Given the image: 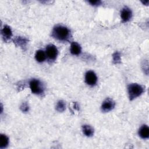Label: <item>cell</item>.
Returning <instances> with one entry per match:
<instances>
[{
	"mask_svg": "<svg viewBox=\"0 0 149 149\" xmlns=\"http://www.w3.org/2000/svg\"><path fill=\"white\" fill-rule=\"evenodd\" d=\"M113 60L115 61H116V62H118V61L120 60V56L118 53H115L113 55Z\"/></svg>",
	"mask_w": 149,
	"mask_h": 149,
	"instance_id": "obj_18",
	"label": "cell"
},
{
	"mask_svg": "<svg viewBox=\"0 0 149 149\" xmlns=\"http://www.w3.org/2000/svg\"><path fill=\"white\" fill-rule=\"evenodd\" d=\"M46 55L50 60H55L58 55V49L52 44H49L46 47Z\"/></svg>",
	"mask_w": 149,
	"mask_h": 149,
	"instance_id": "obj_4",
	"label": "cell"
},
{
	"mask_svg": "<svg viewBox=\"0 0 149 149\" xmlns=\"http://www.w3.org/2000/svg\"><path fill=\"white\" fill-rule=\"evenodd\" d=\"M83 133L87 136H91L94 133V130L92 127L88 125H84L83 126Z\"/></svg>",
	"mask_w": 149,
	"mask_h": 149,
	"instance_id": "obj_12",
	"label": "cell"
},
{
	"mask_svg": "<svg viewBox=\"0 0 149 149\" xmlns=\"http://www.w3.org/2000/svg\"><path fill=\"white\" fill-rule=\"evenodd\" d=\"M132 15V11L129 8L125 7L122 9L121 11V18L123 22L129 21L131 19Z\"/></svg>",
	"mask_w": 149,
	"mask_h": 149,
	"instance_id": "obj_7",
	"label": "cell"
},
{
	"mask_svg": "<svg viewBox=\"0 0 149 149\" xmlns=\"http://www.w3.org/2000/svg\"><path fill=\"white\" fill-rule=\"evenodd\" d=\"M115 102L111 98H107L102 103L101 109L104 112H108L111 111L115 107Z\"/></svg>",
	"mask_w": 149,
	"mask_h": 149,
	"instance_id": "obj_6",
	"label": "cell"
},
{
	"mask_svg": "<svg viewBox=\"0 0 149 149\" xmlns=\"http://www.w3.org/2000/svg\"><path fill=\"white\" fill-rule=\"evenodd\" d=\"M9 143V139L8 137L4 134H1L0 137V147L1 148L6 147Z\"/></svg>",
	"mask_w": 149,
	"mask_h": 149,
	"instance_id": "obj_13",
	"label": "cell"
},
{
	"mask_svg": "<svg viewBox=\"0 0 149 149\" xmlns=\"http://www.w3.org/2000/svg\"><path fill=\"white\" fill-rule=\"evenodd\" d=\"M2 37H3V38H5V40H9L12 35L10 28L8 26H5L3 29L2 30Z\"/></svg>",
	"mask_w": 149,
	"mask_h": 149,
	"instance_id": "obj_9",
	"label": "cell"
},
{
	"mask_svg": "<svg viewBox=\"0 0 149 149\" xmlns=\"http://www.w3.org/2000/svg\"><path fill=\"white\" fill-rule=\"evenodd\" d=\"M30 87L33 93L41 94L44 92V87L41 83L36 79H33L30 82Z\"/></svg>",
	"mask_w": 149,
	"mask_h": 149,
	"instance_id": "obj_3",
	"label": "cell"
},
{
	"mask_svg": "<svg viewBox=\"0 0 149 149\" xmlns=\"http://www.w3.org/2000/svg\"><path fill=\"white\" fill-rule=\"evenodd\" d=\"M15 42H16V44H17L19 46L24 47L27 43V40L24 38L18 37L15 39Z\"/></svg>",
	"mask_w": 149,
	"mask_h": 149,
	"instance_id": "obj_14",
	"label": "cell"
},
{
	"mask_svg": "<svg viewBox=\"0 0 149 149\" xmlns=\"http://www.w3.org/2000/svg\"><path fill=\"white\" fill-rule=\"evenodd\" d=\"M21 109L23 111H24V112H26L28 111L29 109V107L27 106V105L26 104H23L21 106Z\"/></svg>",
	"mask_w": 149,
	"mask_h": 149,
	"instance_id": "obj_17",
	"label": "cell"
},
{
	"mask_svg": "<svg viewBox=\"0 0 149 149\" xmlns=\"http://www.w3.org/2000/svg\"><path fill=\"white\" fill-rule=\"evenodd\" d=\"M70 52L73 55H76L80 54L81 47L80 45L76 42H72L70 47Z\"/></svg>",
	"mask_w": 149,
	"mask_h": 149,
	"instance_id": "obj_10",
	"label": "cell"
},
{
	"mask_svg": "<svg viewBox=\"0 0 149 149\" xmlns=\"http://www.w3.org/2000/svg\"><path fill=\"white\" fill-rule=\"evenodd\" d=\"M85 80L86 83L90 86L95 85L97 81V77L95 73L93 71H88L86 73Z\"/></svg>",
	"mask_w": 149,
	"mask_h": 149,
	"instance_id": "obj_5",
	"label": "cell"
},
{
	"mask_svg": "<svg viewBox=\"0 0 149 149\" xmlns=\"http://www.w3.org/2000/svg\"><path fill=\"white\" fill-rule=\"evenodd\" d=\"M65 104L63 101H59L56 105V109L59 112H63L65 109Z\"/></svg>",
	"mask_w": 149,
	"mask_h": 149,
	"instance_id": "obj_15",
	"label": "cell"
},
{
	"mask_svg": "<svg viewBox=\"0 0 149 149\" xmlns=\"http://www.w3.org/2000/svg\"><path fill=\"white\" fill-rule=\"evenodd\" d=\"M70 30L67 27L61 25L56 26L52 32L54 38L62 41H67L70 37Z\"/></svg>",
	"mask_w": 149,
	"mask_h": 149,
	"instance_id": "obj_1",
	"label": "cell"
},
{
	"mask_svg": "<svg viewBox=\"0 0 149 149\" xmlns=\"http://www.w3.org/2000/svg\"><path fill=\"white\" fill-rule=\"evenodd\" d=\"M45 57H46L45 54L42 50L39 49L36 51L35 54V58L37 61L39 62H42L45 59Z\"/></svg>",
	"mask_w": 149,
	"mask_h": 149,
	"instance_id": "obj_11",
	"label": "cell"
},
{
	"mask_svg": "<svg viewBox=\"0 0 149 149\" xmlns=\"http://www.w3.org/2000/svg\"><path fill=\"white\" fill-rule=\"evenodd\" d=\"M88 2L90 3H91V5H100L101 3V1H89Z\"/></svg>",
	"mask_w": 149,
	"mask_h": 149,
	"instance_id": "obj_16",
	"label": "cell"
},
{
	"mask_svg": "<svg viewBox=\"0 0 149 149\" xmlns=\"http://www.w3.org/2000/svg\"><path fill=\"white\" fill-rule=\"evenodd\" d=\"M127 90L129 97L130 100H133V99L140 96L144 92L143 87L136 83L129 84L128 86Z\"/></svg>",
	"mask_w": 149,
	"mask_h": 149,
	"instance_id": "obj_2",
	"label": "cell"
},
{
	"mask_svg": "<svg viewBox=\"0 0 149 149\" xmlns=\"http://www.w3.org/2000/svg\"><path fill=\"white\" fill-rule=\"evenodd\" d=\"M139 136L143 139H147L149 137V129L147 125H143L139 131Z\"/></svg>",
	"mask_w": 149,
	"mask_h": 149,
	"instance_id": "obj_8",
	"label": "cell"
}]
</instances>
